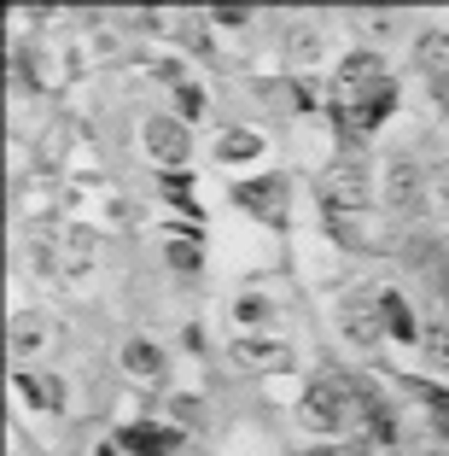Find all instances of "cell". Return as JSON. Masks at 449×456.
I'll use <instances>...</instances> for the list:
<instances>
[{
    "label": "cell",
    "mask_w": 449,
    "mask_h": 456,
    "mask_svg": "<svg viewBox=\"0 0 449 456\" xmlns=\"http://www.w3.org/2000/svg\"><path fill=\"white\" fill-rule=\"evenodd\" d=\"M146 147L158 152V159L181 164V152H187V134H181V123H152V129H146Z\"/></svg>",
    "instance_id": "277c9868"
},
{
    "label": "cell",
    "mask_w": 449,
    "mask_h": 456,
    "mask_svg": "<svg viewBox=\"0 0 449 456\" xmlns=\"http://www.w3.org/2000/svg\"><path fill=\"white\" fill-rule=\"evenodd\" d=\"M239 316H245V322H263L269 305H263V298H245V305H239Z\"/></svg>",
    "instance_id": "8fae6325"
},
{
    "label": "cell",
    "mask_w": 449,
    "mask_h": 456,
    "mask_svg": "<svg viewBox=\"0 0 449 456\" xmlns=\"http://www.w3.org/2000/svg\"><path fill=\"white\" fill-rule=\"evenodd\" d=\"M391 200L397 205L421 200V170H414V164H391Z\"/></svg>",
    "instance_id": "8992f818"
},
{
    "label": "cell",
    "mask_w": 449,
    "mask_h": 456,
    "mask_svg": "<svg viewBox=\"0 0 449 456\" xmlns=\"http://www.w3.org/2000/svg\"><path fill=\"white\" fill-rule=\"evenodd\" d=\"M426 339H432V351H444V357H449V328H444V322H437V328H432Z\"/></svg>",
    "instance_id": "7c38bea8"
},
{
    "label": "cell",
    "mask_w": 449,
    "mask_h": 456,
    "mask_svg": "<svg viewBox=\"0 0 449 456\" xmlns=\"http://www.w3.org/2000/svg\"><path fill=\"white\" fill-rule=\"evenodd\" d=\"M380 316H385V328H391L397 339H414V316H409V305H403L397 293H385V298H380Z\"/></svg>",
    "instance_id": "5b68a950"
},
{
    "label": "cell",
    "mask_w": 449,
    "mask_h": 456,
    "mask_svg": "<svg viewBox=\"0 0 449 456\" xmlns=\"http://www.w3.org/2000/svg\"><path fill=\"white\" fill-rule=\"evenodd\" d=\"M175 433L170 428H123V451H140V456H170L175 451Z\"/></svg>",
    "instance_id": "3957f363"
},
{
    "label": "cell",
    "mask_w": 449,
    "mask_h": 456,
    "mask_svg": "<svg viewBox=\"0 0 449 456\" xmlns=\"http://www.w3.org/2000/svg\"><path fill=\"white\" fill-rule=\"evenodd\" d=\"M321 188H327V200L333 205H368V182H362V170L357 164H339V170H327V182H321Z\"/></svg>",
    "instance_id": "7a4b0ae2"
},
{
    "label": "cell",
    "mask_w": 449,
    "mask_h": 456,
    "mask_svg": "<svg viewBox=\"0 0 449 456\" xmlns=\"http://www.w3.org/2000/svg\"><path fill=\"white\" fill-rule=\"evenodd\" d=\"M158 351H152V346H146V339H134V346H129V369H134V375H158Z\"/></svg>",
    "instance_id": "ba28073f"
},
{
    "label": "cell",
    "mask_w": 449,
    "mask_h": 456,
    "mask_svg": "<svg viewBox=\"0 0 449 456\" xmlns=\"http://www.w3.org/2000/svg\"><path fill=\"white\" fill-rule=\"evenodd\" d=\"M234 200H239V205H252L263 223H286V188H280L275 175H263V182H239Z\"/></svg>",
    "instance_id": "6da1fadb"
},
{
    "label": "cell",
    "mask_w": 449,
    "mask_h": 456,
    "mask_svg": "<svg viewBox=\"0 0 449 456\" xmlns=\"http://www.w3.org/2000/svg\"><path fill=\"white\" fill-rule=\"evenodd\" d=\"M432 421L449 433V392H437V398H432Z\"/></svg>",
    "instance_id": "30bf717a"
},
{
    "label": "cell",
    "mask_w": 449,
    "mask_h": 456,
    "mask_svg": "<svg viewBox=\"0 0 449 456\" xmlns=\"http://www.w3.org/2000/svg\"><path fill=\"white\" fill-rule=\"evenodd\" d=\"M350 334H357V339H373V316H368V310H350Z\"/></svg>",
    "instance_id": "9c48e42d"
},
{
    "label": "cell",
    "mask_w": 449,
    "mask_h": 456,
    "mask_svg": "<svg viewBox=\"0 0 449 456\" xmlns=\"http://www.w3.org/2000/svg\"><path fill=\"white\" fill-rule=\"evenodd\" d=\"M234 362H263V369H275V362H286V346H234Z\"/></svg>",
    "instance_id": "52a82bcc"
},
{
    "label": "cell",
    "mask_w": 449,
    "mask_h": 456,
    "mask_svg": "<svg viewBox=\"0 0 449 456\" xmlns=\"http://www.w3.org/2000/svg\"><path fill=\"white\" fill-rule=\"evenodd\" d=\"M100 456H111V451H100Z\"/></svg>",
    "instance_id": "4fadbf2b"
}]
</instances>
